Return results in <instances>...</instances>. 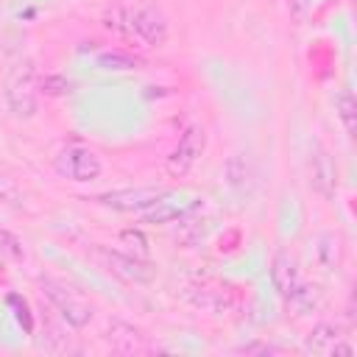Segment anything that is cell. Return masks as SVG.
I'll use <instances>...</instances> for the list:
<instances>
[{
	"label": "cell",
	"instance_id": "cell-4",
	"mask_svg": "<svg viewBox=\"0 0 357 357\" xmlns=\"http://www.w3.org/2000/svg\"><path fill=\"white\" fill-rule=\"evenodd\" d=\"M39 287H42V296L53 304V310L59 312V318L67 324V326H73V329H84L89 321H92V304L89 301H84L75 290H70L64 282H56V279H42L39 282Z\"/></svg>",
	"mask_w": 357,
	"mask_h": 357
},
{
	"label": "cell",
	"instance_id": "cell-23",
	"mask_svg": "<svg viewBox=\"0 0 357 357\" xmlns=\"http://www.w3.org/2000/svg\"><path fill=\"white\" fill-rule=\"evenodd\" d=\"M3 276H6V271H3V265H0V279H3Z\"/></svg>",
	"mask_w": 357,
	"mask_h": 357
},
{
	"label": "cell",
	"instance_id": "cell-9",
	"mask_svg": "<svg viewBox=\"0 0 357 357\" xmlns=\"http://www.w3.org/2000/svg\"><path fill=\"white\" fill-rule=\"evenodd\" d=\"M310 187L326 201H332L337 192V167L321 142H312L310 148Z\"/></svg>",
	"mask_w": 357,
	"mask_h": 357
},
{
	"label": "cell",
	"instance_id": "cell-10",
	"mask_svg": "<svg viewBox=\"0 0 357 357\" xmlns=\"http://www.w3.org/2000/svg\"><path fill=\"white\" fill-rule=\"evenodd\" d=\"M204 206V198H192L190 204H181L176 201L173 192H167L165 198H159L153 206L142 209V220L145 223H153V226H162V223H170V220H181V218H190L195 209Z\"/></svg>",
	"mask_w": 357,
	"mask_h": 357
},
{
	"label": "cell",
	"instance_id": "cell-19",
	"mask_svg": "<svg viewBox=\"0 0 357 357\" xmlns=\"http://www.w3.org/2000/svg\"><path fill=\"white\" fill-rule=\"evenodd\" d=\"M120 243H126L134 257H142V259L148 257V237L139 229H123L120 231Z\"/></svg>",
	"mask_w": 357,
	"mask_h": 357
},
{
	"label": "cell",
	"instance_id": "cell-6",
	"mask_svg": "<svg viewBox=\"0 0 357 357\" xmlns=\"http://www.w3.org/2000/svg\"><path fill=\"white\" fill-rule=\"evenodd\" d=\"M100 170H103L100 156L86 145H67L56 156V173L67 181H75V184L95 181L100 176Z\"/></svg>",
	"mask_w": 357,
	"mask_h": 357
},
{
	"label": "cell",
	"instance_id": "cell-8",
	"mask_svg": "<svg viewBox=\"0 0 357 357\" xmlns=\"http://www.w3.org/2000/svg\"><path fill=\"white\" fill-rule=\"evenodd\" d=\"M170 190L167 187H156V184H148V187H126V190H109V192H100L95 195V201L100 206H109V209H117V212H142L148 206H153L159 198H165Z\"/></svg>",
	"mask_w": 357,
	"mask_h": 357
},
{
	"label": "cell",
	"instance_id": "cell-20",
	"mask_svg": "<svg viewBox=\"0 0 357 357\" xmlns=\"http://www.w3.org/2000/svg\"><path fill=\"white\" fill-rule=\"evenodd\" d=\"M237 351H240V354H279L282 349L273 346V343H265V340H254V343L237 346Z\"/></svg>",
	"mask_w": 357,
	"mask_h": 357
},
{
	"label": "cell",
	"instance_id": "cell-16",
	"mask_svg": "<svg viewBox=\"0 0 357 357\" xmlns=\"http://www.w3.org/2000/svg\"><path fill=\"white\" fill-rule=\"evenodd\" d=\"M335 112H337V120L343 126V131L349 137H354V126H357V103H354V95L349 89H340L335 95Z\"/></svg>",
	"mask_w": 357,
	"mask_h": 357
},
{
	"label": "cell",
	"instance_id": "cell-22",
	"mask_svg": "<svg viewBox=\"0 0 357 357\" xmlns=\"http://www.w3.org/2000/svg\"><path fill=\"white\" fill-rule=\"evenodd\" d=\"M287 3H290V11H293V14H296V17H301V14H304V8H307V3H310V0H287Z\"/></svg>",
	"mask_w": 357,
	"mask_h": 357
},
{
	"label": "cell",
	"instance_id": "cell-11",
	"mask_svg": "<svg viewBox=\"0 0 357 357\" xmlns=\"http://www.w3.org/2000/svg\"><path fill=\"white\" fill-rule=\"evenodd\" d=\"M223 178L237 195H251L257 187V165L248 153H231L223 165Z\"/></svg>",
	"mask_w": 357,
	"mask_h": 357
},
{
	"label": "cell",
	"instance_id": "cell-3",
	"mask_svg": "<svg viewBox=\"0 0 357 357\" xmlns=\"http://www.w3.org/2000/svg\"><path fill=\"white\" fill-rule=\"evenodd\" d=\"M126 22L131 42H142L148 47H162L170 36V22L156 6H126Z\"/></svg>",
	"mask_w": 357,
	"mask_h": 357
},
{
	"label": "cell",
	"instance_id": "cell-14",
	"mask_svg": "<svg viewBox=\"0 0 357 357\" xmlns=\"http://www.w3.org/2000/svg\"><path fill=\"white\" fill-rule=\"evenodd\" d=\"M337 340H343L340 326L324 321V324H315V326L307 332V337H304V349L312 351V354H332V349H335Z\"/></svg>",
	"mask_w": 357,
	"mask_h": 357
},
{
	"label": "cell",
	"instance_id": "cell-13",
	"mask_svg": "<svg viewBox=\"0 0 357 357\" xmlns=\"http://www.w3.org/2000/svg\"><path fill=\"white\" fill-rule=\"evenodd\" d=\"M103 337H106V343L114 351H123V354H134V351H142L145 349V335L137 326H131L128 321H120V318H112L106 324Z\"/></svg>",
	"mask_w": 357,
	"mask_h": 357
},
{
	"label": "cell",
	"instance_id": "cell-18",
	"mask_svg": "<svg viewBox=\"0 0 357 357\" xmlns=\"http://www.w3.org/2000/svg\"><path fill=\"white\" fill-rule=\"evenodd\" d=\"M0 254L8 257V259H14V262H22V259H25V245H22V240H20L14 231H8L6 226H0Z\"/></svg>",
	"mask_w": 357,
	"mask_h": 357
},
{
	"label": "cell",
	"instance_id": "cell-2",
	"mask_svg": "<svg viewBox=\"0 0 357 357\" xmlns=\"http://www.w3.org/2000/svg\"><path fill=\"white\" fill-rule=\"evenodd\" d=\"M3 98H6V109L14 117H33L36 106H39V81H36V70L31 61L17 64L6 84H3Z\"/></svg>",
	"mask_w": 357,
	"mask_h": 357
},
{
	"label": "cell",
	"instance_id": "cell-1",
	"mask_svg": "<svg viewBox=\"0 0 357 357\" xmlns=\"http://www.w3.org/2000/svg\"><path fill=\"white\" fill-rule=\"evenodd\" d=\"M271 282H273L276 293H279L290 307L298 310V315L312 312V310L318 307V301H321L318 287L310 284V282L301 276L298 262H296L287 251H276V254H273V259H271Z\"/></svg>",
	"mask_w": 357,
	"mask_h": 357
},
{
	"label": "cell",
	"instance_id": "cell-15",
	"mask_svg": "<svg viewBox=\"0 0 357 357\" xmlns=\"http://www.w3.org/2000/svg\"><path fill=\"white\" fill-rule=\"evenodd\" d=\"M315 257L324 271H337L343 262V240L335 231H324L315 240Z\"/></svg>",
	"mask_w": 357,
	"mask_h": 357
},
{
	"label": "cell",
	"instance_id": "cell-17",
	"mask_svg": "<svg viewBox=\"0 0 357 357\" xmlns=\"http://www.w3.org/2000/svg\"><path fill=\"white\" fill-rule=\"evenodd\" d=\"M142 59L139 56H131V53H126V50H106V53H100L98 56V67H103V70H142Z\"/></svg>",
	"mask_w": 357,
	"mask_h": 357
},
{
	"label": "cell",
	"instance_id": "cell-12",
	"mask_svg": "<svg viewBox=\"0 0 357 357\" xmlns=\"http://www.w3.org/2000/svg\"><path fill=\"white\" fill-rule=\"evenodd\" d=\"M184 298L198 307V310H206V312H226L231 304H234V296L231 290L220 287V284H187L184 287Z\"/></svg>",
	"mask_w": 357,
	"mask_h": 357
},
{
	"label": "cell",
	"instance_id": "cell-21",
	"mask_svg": "<svg viewBox=\"0 0 357 357\" xmlns=\"http://www.w3.org/2000/svg\"><path fill=\"white\" fill-rule=\"evenodd\" d=\"M8 304L17 310L14 315H17V321H20V324H25V332H31V329H33V321H31V315H28V304H25L20 296H14V293L8 296Z\"/></svg>",
	"mask_w": 357,
	"mask_h": 357
},
{
	"label": "cell",
	"instance_id": "cell-7",
	"mask_svg": "<svg viewBox=\"0 0 357 357\" xmlns=\"http://www.w3.org/2000/svg\"><path fill=\"white\" fill-rule=\"evenodd\" d=\"M95 257L112 276H117L128 284H151L156 276V268L148 259L134 257V254H123V251H112V248L100 245V248H95Z\"/></svg>",
	"mask_w": 357,
	"mask_h": 357
},
{
	"label": "cell",
	"instance_id": "cell-5",
	"mask_svg": "<svg viewBox=\"0 0 357 357\" xmlns=\"http://www.w3.org/2000/svg\"><path fill=\"white\" fill-rule=\"evenodd\" d=\"M204 151H206V131H204V126H187L181 131L176 148L165 156V173L170 178H184L198 165Z\"/></svg>",
	"mask_w": 357,
	"mask_h": 357
}]
</instances>
